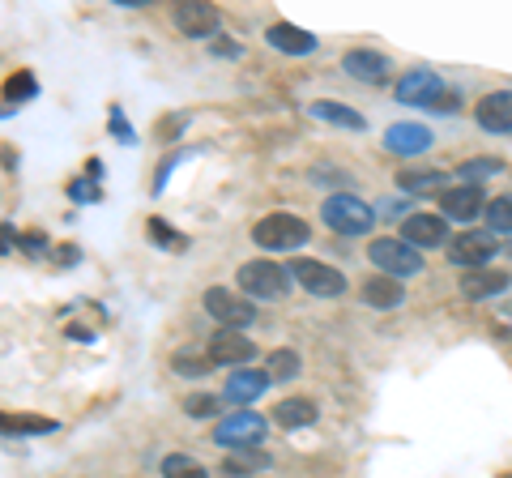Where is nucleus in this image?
<instances>
[{"mask_svg":"<svg viewBox=\"0 0 512 478\" xmlns=\"http://www.w3.org/2000/svg\"><path fill=\"white\" fill-rule=\"evenodd\" d=\"M320 218L333 235H367L376 227V210L367 201H359L355 193H333L320 205Z\"/></svg>","mask_w":512,"mask_h":478,"instance_id":"nucleus-1","label":"nucleus"},{"mask_svg":"<svg viewBox=\"0 0 512 478\" xmlns=\"http://www.w3.org/2000/svg\"><path fill=\"white\" fill-rule=\"evenodd\" d=\"M308 222L299 214H265L261 222L252 227V244H261L265 252H295L308 244Z\"/></svg>","mask_w":512,"mask_h":478,"instance_id":"nucleus-2","label":"nucleus"},{"mask_svg":"<svg viewBox=\"0 0 512 478\" xmlns=\"http://www.w3.org/2000/svg\"><path fill=\"white\" fill-rule=\"evenodd\" d=\"M367 257H372V265L380 269V274H389V278H414L423 269V252L419 248H410L402 235H384V239H372L367 244Z\"/></svg>","mask_w":512,"mask_h":478,"instance_id":"nucleus-3","label":"nucleus"},{"mask_svg":"<svg viewBox=\"0 0 512 478\" xmlns=\"http://www.w3.org/2000/svg\"><path fill=\"white\" fill-rule=\"evenodd\" d=\"M239 291H244L248 299H282L286 286H291V269H282L278 261H248L239 265Z\"/></svg>","mask_w":512,"mask_h":478,"instance_id":"nucleus-4","label":"nucleus"},{"mask_svg":"<svg viewBox=\"0 0 512 478\" xmlns=\"http://www.w3.org/2000/svg\"><path fill=\"white\" fill-rule=\"evenodd\" d=\"M286 269H291V278H295L308 295H320V299H338V295H346V274H342V269H333V265H325V261L295 257Z\"/></svg>","mask_w":512,"mask_h":478,"instance_id":"nucleus-5","label":"nucleus"},{"mask_svg":"<svg viewBox=\"0 0 512 478\" xmlns=\"http://www.w3.org/2000/svg\"><path fill=\"white\" fill-rule=\"evenodd\" d=\"M265 414H252V410H239V414H227L218 427H214V440L222 444V449H256L265 436Z\"/></svg>","mask_w":512,"mask_h":478,"instance_id":"nucleus-6","label":"nucleus"},{"mask_svg":"<svg viewBox=\"0 0 512 478\" xmlns=\"http://www.w3.org/2000/svg\"><path fill=\"white\" fill-rule=\"evenodd\" d=\"M444 90H448L444 77L431 69H414L406 77H397V86H393L397 103H406V107H436L444 99Z\"/></svg>","mask_w":512,"mask_h":478,"instance_id":"nucleus-7","label":"nucleus"},{"mask_svg":"<svg viewBox=\"0 0 512 478\" xmlns=\"http://www.w3.org/2000/svg\"><path fill=\"white\" fill-rule=\"evenodd\" d=\"M205 312L214 316V321L222 325V329H244L252 316H256V308H252V299H244V295H235V291H222V286H210L205 291Z\"/></svg>","mask_w":512,"mask_h":478,"instance_id":"nucleus-8","label":"nucleus"},{"mask_svg":"<svg viewBox=\"0 0 512 478\" xmlns=\"http://www.w3.org/2000/svg\"><path fill=\"white\" fill-rule=\"evenodd\" d=\"M495 252H500V239L495 231H466L448 244V261L461 265V269H483Z\"/></svg>","mask_w":512,"mask_h":478,"instance_id":"nucleus-9","label":"nucleus"},{"mask_svg":"<svg viewBox=\"0 0 512 478\" xmlns=\"http://www.w3.org/2000/svg\"><path fill=\"white\" fill-rule=\"evenodd\" d=\"M342 69L355 77V82H367V86H384L389 82V73H393L389 56L372 52V47H350V52L342 56Z\"/></svg>","mask_w":512,"mask_h":478,"instance_id":"nucleus-10","label":"nucleus"},{"mask_svg":"<svg viewBox=\"0 0 512 478\" xmlns=\"http://www.w3.org/2000/svg\"><path fill=\"white\" fill-rule=\"evenodd\" d=\"M440 210L453 222H470L478 214H487V197L478 184H457V188H444L440 193Z\"/></svg>","mask_w":512,"mask_h":478,"instance_id":"nucleus-11","label":"nucleus"},{"mask_svg":"<svg viewBox=\"0 0 512 478\" xmlns=\"http://www.w3.org/2000/svg\"><path fill=\"white\" fill-rule=\"evenodd\" d=\"M402 239L410 248H444L448 244V222L444 214H410L402 222Z\"/></svg>","mask_w":512,"mask_h":478,"instance_id":"nucleus-12","label":"nucleus"},{"mask_svg":"<svg viewBox=\"0 0 512 478\" xmlns=\"http://www.w3.org/2000/svg\"><path fill=\"white\" fill-rule=\"evenodd\" d=\"M175 30L188 39H210L218 30V9L210 0H188V5H175Z\"/></svg>","mask_w":512,"mask_h":478,"instance_id":"nucleus-13","label":"nucleus"},{"mask_svg":"<svg viewBox=\"0 0 512 478\" xmlns=\"http://www.w3.org/2000/svg\"><path fill=\"white\" fill-rule=\"evenodd\" d=\"M210 359L239 372L248 359H256V346H252V338H244V329H218L210 338Z\"/></svg>","mask_w":512,"mask_h":478,"instance_id":"nucleus-14","label":"nucleus"},{"mask_svg":"<svg viewBox=\"0 0 512 478\" xmlns=\"http://www.w3.org/2000/svg\"><path fill=\"white\" fill-rule=\"evenodd\" d=\"M431 141H436V137H431L427 124H414V120H402V124H389V129H384V150L402 154V158L423 154Z\"/></svg>","mask_w":512,"mask_h":478,"instance_id":"nucleus-15","label":"nucleus"},{"mask_svg":"<svg viewBox=\"0 0 512 478\" xmlns=\"http://www.w3.org/2000/svg\"><path fill=\"white\" fill-rule=\"evenodd\" d=\"M474 120L483 133H512V90L483 94L474 107Z\"/></svg>","mask_w":512,"mask_h":478,"instance_id":"nucleus-16","label":"nucleus"},{"mask_svg":"<svg viewBox=\"0 0 512 478\" xmlns=\"http://www.w3.org/2000/svg\"><path fill=\"white\" fill-rule=\"evenodd\" d=\"M269 385H274V380H269L265 368H239V372L227 376V385H222V397H227V402H235V406H252Z\"/></svg>","mask_w":512,"mask_h":478,"instance_id":"nucleus-17","label":"nucleus"},{"mask_svg":"<svg viewBox=\"0 0 512 478\" xmlns=\"http://www.w3.org/2000/svg\"><path fill=\"white\" fill-rule=\"evenodd\" d=\"M265 39H269V47H278V52H286V56H312L316 52V35H312V30L291 26V22H274L265 30Z\"/></svg>","mask_w":512,"mask_h":478,"instance_id":"nucleus-18","label":"nucleus"},{"mask_svg":"<svg viewBox=\"0 0 512 478\" xmlns=\"http://www.w3.org/2000/svg\"><path fill=\"white\" fill-rule=\"evenodd\" d=\"M359 295H363V304H372V308H380V312H393V308H402L406 286H402V278L380 274V278H367Z\"/></svg>","mask_w":512,"mask_h":478,"instance_id":"nucleus-19","label":"nucleus"},{"mask_svg":"<svg viewBox=\"0 0 512 478\" xmlns=\"http://www.w3.org/2000/svg\"><path fill=\"white\" fill-rule=\"evenodd\" d=\"M504 286H508V274H500V269H474V274L461 278V295H466L470 304H478V299L500 295Z\"/></svg>","mask_w":512,"mask_h":478,"instance_id":"nucleus-20","label":"nucleus"},{"mask_svg":"<svg viewBox=\"0 0 512 478\" xmlns=\"http://www.w3.org/2000/svg\"><path fill=\"white\" fill-rule=\"evenodd\" d=\"M312 116L325 120V124H338V129H350V133H363V129H367V120L359 116V111L346 107V103H338V99H316V103H312Z\"/></svg>","mask_w":512,"mask_h":478,"instance_id":"nucleus-21","label":"nucleus"},{"mask_svg":"<svg viewBox=\"0 0 512 478\" xmlns=\"http://www.w3.org/2000/svg\"><path fill=\"white\" fill-rule=\"evenodd\" d=\"M274 419H278V427H286V432L312 427L316 423V402H308V397H286V402L274 406Z\"/></svg>","mask_w":512,"mask_h":478,"instance_id":"nucleus-22","label":"nucleus"},{"mask_svg":"<svg viewBox=\"0 0 512 478\" xmlns=\"http://www.w3.org/2000/svg\"><path fill=\"white\" fill-rule=\"evenodd\" d=\"M402 188L414 197H423V193H444V171H406L402 175Z\"/></svg>","mask_w":512,"mask_h":478,"instance_id":"nucleus-23","label":"nucleus"},{"mask_svg":"<svg viewBox=\"0 0 512 478\" xmlns=\"http://www.w3.org/2000/svg\"><path fill=\"white\" fill-rule=\"evenodd\" d=\"M504 171V158H495V154H483V158H466L461 163L457 175H466V184H483L487 175H500Z\"/></svg>","mask_w":512,"mask_h":478,"instance_id":"nucleus-24","label":"nucleus"},{"mask_svg":"<svg viewBox=\"0 0 512 478\" xmlns=\"http://www.w3.org/2000/svg\"><path fill=\"white\" fill-rule=\"evenodd\" d=\"M163 478H210V470L184 453H171V457H163Z\"/></svg>","mask_w":512,"mask_h":478,"instance_id":"nucleus-25","label":"nucleus"},{"mask_svg":"<svg viewBox=\"0 0 512 478\" xmlns=\"http://www.w3.org/2000/svg\"><path fill=\"white\" fill-rule=\"evenodd\" d=\"M265 372H269V380H274V385H282V380H295V376H299V355H295V350H274Z\"/></svg>","mask_w":512,"mask_h":478,"instance_id":"nucleus-26","label":"nucleus"},{"mask_svg":"<svg viewBox=\"0 0 512 478\" xmlns=\"http://www.w3.org/2000/svg\"><path fill=\"white\" fill-rule=\"evenodd\" d=\"M487 231H495V235L512 231V193L487 201Z\"/></svg>","mask_w":512,"mask_h":478,"instance_id":"nucleus-27","label":"nucleus"},{"mask_svg":"<svg viewBox=\"0 0 512 478\" xmlns=\"http://www.w3.org/2000/svg\"><path fill=\"white\" fill-rule=\"evenodd\" d=\"M269 457L256 453V449H235L231 461H227V474H248V470H265Z\"/></svg>","mask_w":512,"mask_h":478,"instance_id":"nucleus-28","label":"nucleus"},{"mask_svg":"<svg viewBox=\"0 0 512 478\" xmlns=\"http://www.w3.org/2000/svg\"><path fill=\"white\" fill-rule=\"evenodd\" d=\"M35 94H39V86H35V77L30 73H13L5 82V99L9 103H26V99H35Z\"/></svg>","mask_w":512,"mask_h":478,"instance_id":"nucleus-29","label":"nucleus"},{"mask_svg":"<svg viewBox=\"0 0 512 478\" xmlns=\"http://www.w3.org/2000/svg\"><path fill=\"white\" fill-rule=\"evenodd\" d=\"M218 410H222V397H214V393H192L184 402L188 419H210V414H218Z\"/></svg>","mask_w":512,"mask_h":478,"instance_id":"nucleus-30","label":"nucleus"},{"mask_svg":"<svg viewBox=\"0 0 512 478\" xmlns=\"http://www.w3.org/2000/svg\"><path fill=\"white\" fill-rule=\"evenodd\" d=\"M5 432L9 436H18V432L35 436V432H56V423L52 419H13V414H5Z\"/></svg>","mask_w":512,"mask_h":478,"instance_id":"nucleus-31","label":"nucleus"},{"mask_svg":"<svg viewBox=\"0 0 512 478\" xmlns=\"http://www.w3.org/2000/svg\"><path fill=\"white\" fill-rule=\"evenodd\" d=\"M210 363H214V359H188V355H175V359H171V368L180 372V376H201V372H210Z\"/></svg>","mask_w":512,"mask_h":478,"instance_id":"nucleus-32","label":"nucleus"},{"mask_svg":"<svg viewBox=\"0 0 512 478\" xmlns=\"http://www.w3.org/2000/svg\"><path fill=\"white\" fill-rule=\"evenodd\" d=\"M150 235H158V239H167V248H180L184 244V235H175L167 222H158V218H150Z\"/></svg>","mask_w":512,"mask_h":478,"instance_id":"nucleus-33","label":"nucleus"},{"mask_svg":"<svg viewBox=\"0 0 512 478\" xmlns=\"http://www.w3.org/2000/svg\"><path fill=\"white\" fill-rule=\"evenodd\" d=\"M457 107H461V90L448 86V90H444V99H440L436 107H431V111H457Z\"/></svg>","mask_w":512,"mask_h":478,"instance_id":"nucleus-34","label":"nucleus"},{"mask_svg":"<svg viewBox=\"0 0 512 478\" xmlns=\"http://www.w3.org/2000/svg\"><path fill=\"white\" fill-rule=\"evenodd\" d=\"M214 56H231V60H235V56H239V47H235V43H222V39H218V43H214Z\"/></svg>","mask_w":512,"mask_h":478,"instance_id":"nucleus-35","label":"nucleus"},{"mask_svg":"<svg viewBox=\"0 0 512 478\" xmlns=\"http://www.w3.org/2000/svg\"><path fill=\"white\" fill-rule=\"evenodd\" d=\"M508 252H512V248H508Z\"/></svg>","mask_w":512,"mask_h":478,"instance_id":"nucleus-36","label":"nucleus"}]
</instances>
